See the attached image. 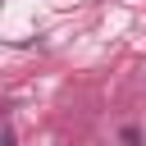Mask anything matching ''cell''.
I'll list each match as a JSON object with an SVG mask.
<instances>
[]
</instances>
